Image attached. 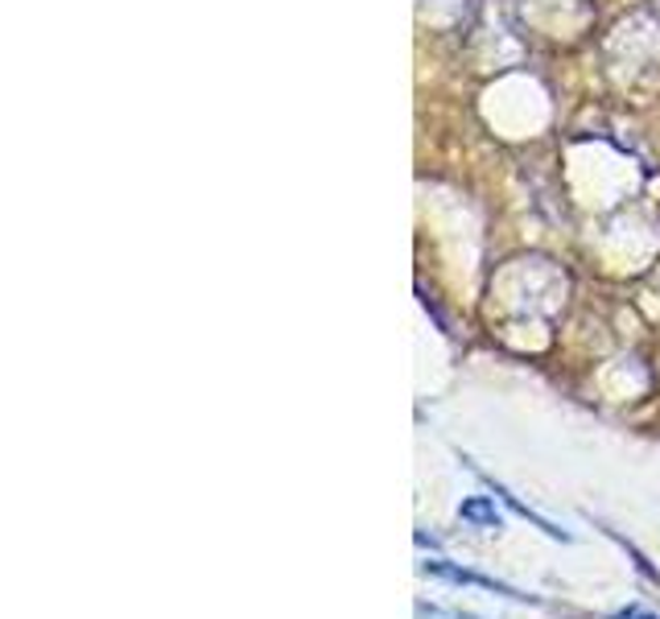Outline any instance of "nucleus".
Segmentation results:
<instances>
[{
  "instance_id": "nucleus-1",
  "label": "nucleus",
  "mask_w": 660,
  "mask_h": 619,
  "mask_svg": "<svg viewBox=\"0 0 660 619\" xmlns=\"http://www.w3.org/2000/svg\"><path fill=\"white\" fill-rule=\"evenodd\" d=\"M425 574H434V579H446V582H458V586H479V591H491V595H504V599L512 603H532L537 607V595H525V591H516V586H508V582L500 579H488V574H479V570H467V566H454V562H442V558H434V562H425Z\"/></svg>"
},
{
  "instance_id": "nucleus-2",
  "label": "nucleus",
  "mask_w": 660,
  "mask_h": 619,
  "mask_svg": "<svg viewBox=\"0 0 660 619\" xmlns=\"http://www.w3.org/2000/svg\"><path fill=\"white\" fill-rule=\"evenodd\" d=\"M475 471H479V467H475ZM479 479H483V484H488V488H491V496H500V500H504V504H508L512 512H516V516H525L528 525H537V528H541V533H545V537H553V541H574V537H569L566 528H557V525H553V521H549V516H541L537 508H528L525 500H520V496H512V491L504 488V484H495L491 475H483V471H479Z\"/></svg>"
},
{
  "instance_id": "nucleus-3",
  "label": "nucleus",
  "mask_w": 660,
  "mask_h": 619,
  "mask_svg": "<svg viewBox=\"0 0 660 619\" xmlns=\"http://www.w3.org/2000/svg\"><path fill=\"white\" fill-rule=\"evenodd\" d=\"M458 516H463L467 525H475V528H500V525H504L495 496H471V500H463V504H458Z\"/></svg>"
},
{
  "instance_id": "nucleus-4",
  "label": "nucleus",
  "mask_w": 660,
  "mask_h": 619,
  "mask_svg": "<svg viewBox=\"0 0 660 619\" xmlns=\"http://www.w3.org/2000/svg\"><path fill=\"white\" fill-rule=\"evenodd\" d=\"M603 533H607V537H615V541H620L623 549L632 553V562H636V570H640L644 579H648V582H657V586H660V570H657V566H652V562H648V558H644V553H640V549H636V545L627 541V537H620L615 528H603Z\"/></svg>"
},
{
  "instance_id": "nucleus-5",
  "label": "nucleus",
  "mask_w": 660,
  "mask_h": 619,
  "mask_svg": "<svg viewBox=\"0 0 660 619\" xmlns=\"http://www.w3.org/2000/svg\"><path fill=\"white\" fill-rule=\"evenodd\" d=\"M611 619H660V616H652V611H644L640 603H632V607H623V611H615Z\"/></svg>"
}]
</instances>
